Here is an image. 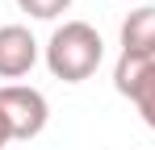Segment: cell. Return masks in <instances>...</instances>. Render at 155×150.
I'll return each mask as SVG.
<instances>
[{
    "mask_svg": "<svg viewBox=\"0 0 155 150\" xmlns=\"http://www.w3.org/2000/svg\"><path fill=\"white\" fill-rule=\"evenodd\" d=\"M101 58H105V42L88 21H63L46 42V67L63 83H84L101 67Z\"/></svg>",
    "mask_w": 155,
    "mask_h": 150,
    "instance_id": "cell-1",
    "label": "cell"
},
{
    "mask_svg": "<svg viewBox=\"0 0 155 150\" xmlns=\"http://www.w3.org/2000/svg\"><path fill=\"white\" fill-rule=\"evenodd\" d=\"M0 113L8 117V129H13V142H29L46 129V117H51V104L38 88H21V83H4L0 88Z\"/></svg>",
    "mask_w": 155,
    "mask_h": 150,
    "instance_id": "cell-2",
    "label": "cell"
},
{
    "mask_svg": "<svg viewBox=\"0 0 155 150\" xmlns=\"http://www.w3.org/2000/svg\"><path fill=\"white\" fill-rule=\"evenodd\" d=\"M113 83H117V92L138 108V117L155 129V58H151V63H130V58H117Z\"/></svg>",
    "mask_w": 155,
    "mask_h": 150,
    "instance_id": "cell-3",
    "label": "cell"
},
{
    "mask_svg": "<svg viewBox=\"0 0 155 150\" xmlns=\"http://www.w3.org/2000/svg\"><path fill=\"white\" fill-rule=\"evenodd\" d=\"M38 63V42L25 25H0V79H21Z\"/></svg>",
    "mask_w": 155,
    "mask_h": 150,
    "instance_id": "cell-4",
    "label": "cell"
},
{
    "mask_svg": "<svg viewBox=\"0 0 155 150\" xmlns=\"http://www.w3.org/2000/svg\"><path fill=\"white\" fill-rule=\"evenodd\" d=\"M122 58L130 63H151L155 58V8H134L122 21Z\"/></svg>",
    "mask_w": 155,
    "mask_h": 150,
    "instance_id": "cell-5",
    "label": "cell"
},
{
    "mask_svg": "<svg viewBox=\"0 0 155 150\" xmlns=\"http://www.w3.org/2000/svg\"><path fill=\"white\" fill-rule=\"evenodd\" d=\"M17 8L29 13V17H38V21H54L59 13L71 8V0H17Z\"/></svg>",
    "mask_w": 155,
    "mask_h": 150,
    "instance_id": "cell-6",
    "label": "cell"
},
{
    "mask_svg": "<svg viewBox=\"0 0 155 150\" xmlns=\"http://www.w3.org/2000/svg\"><path fill=\"white\" fill-rule=\"evenodd\" d=\"M8 142H13V129H8V117L0 113V150L8 146Z\"/></svg>",
    "mask_w": 155,
    "mask_h": 150,
    "instance_id": "cell-7",
    "label": "cell"
}]
</instances>
